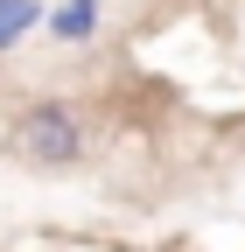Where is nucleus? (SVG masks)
<instances>
[{
	"mask_svg": "<svg viewBox=\"0 0 245 252\" xmlns=\"http://www.w3.org/2000/svg\"><path fill=\"white\" fill-rule=\"evenodd\" d=\"M91 28H98V0H63V7L49 14L56 42H91Z\"/></svg>",
	"mask_w": 245,
	"mask_h": 252,
	"instance_id": "2",
	"label": "nucleus"
},
{
	"mask_svg": "<svg viewBox=\"0 0 245 252\" xmlns=\"http://www.w3.org/2000/svg\"><path fill=\"white\" fill-rule=\"evenodd\" d=\"M14 147L28 154V161H42V168H63L84 154V126L63 98H35L21 119H14Z\"/></svg>",
	"mask_w": 245,
	"mask_h": 252,
	"instance_id": "1",
	"label": "nucleus"
},
{
	"mask_svg": "<svg viewBox=\"0 0 245 252\" xmlns=\"http://www.w3.org/2000/svg\"><path fill=\"white\" fill-rule=\"evenodd\" d=\"M35 21H42V0H0V49H14Z\"/></svg>",
	"mask_w": 245,
	"mask_h": 252,
	"instance_id": "3",
	"label": "nucleus"
}]
</instances>
